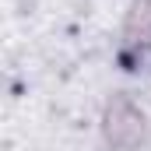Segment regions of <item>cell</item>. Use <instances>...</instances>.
I'll return each instance as SVG.
<instances>
[{"mask_svg": "<svg viewBox=\"0 0 151 151\" xmlns=\"http://www.w3.org/2000/svg\"><path fill=\"white\" fill-rule=\"evenodd\" d=\"M102 137L109 151H137L148 137V119L127 95H113L102 113Z\"/></svg>", "mask_w": 151, "mask_h": 151, "instance_id": "1", "label": "cell"}, {"mask_svg": "<svg viewBox=\"0 0 151 151\" xmlns=\"http://www.w3.org/2000/svg\"><path fill=\"white\" fill-rule=\"evenodd\" d=\"M123 42L130 49L151 46V0H134L123 21Z\"/></svg>", "mask_w": 151, "mask_h": 151, "instance_id": "2", "label": "cell"}]
</instances>
